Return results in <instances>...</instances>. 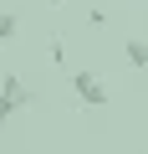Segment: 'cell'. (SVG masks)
<instances>
[{
    "label": "cell",
    "instance_id": "cell-7",
    "mask_svg": "<svg viewBox=\"0 0 148 154\" xmlns=\"http://www.w3.org/2000/svg\"><path fill=\"white\" fill-rule=\"evenodd\" d=\"M143 154H148V149H143Z\"/></svg>",
    "mask_w": 148,
    "mask_h": 154
},
{
    "label": "cell",
    "instance_id": "cell-5",
    "mask_svg": "<svg viewBox=\"0 0 148 154\" xmlns=\"http://www.w3.org/2000/svg\"><path fill=\"white\" fill-rule=\"evenodd\" d=\"M46 5H61V0H46Z\"/></svg>",
    "mask_w": 148,
    "mask_h": 154
},
{
    "label": "cell",
    "instance_id": "cell-4",
    "mask_svg": "<svg viewBox=\"0 0 148 154\" xmlns=\"http://www.w3.org/2000/svg\"><path fill=\"white\" fill-rule=\"evenodd\" d=\"M16 26H21V21H16V16H10V11H0V46H5V41H10V36H16Z\"/></svg>",
    "mask_w": 148,
    "mask_h": 154
},
{
    "label": "cell",
    "instance_id": "cell-6",
    "mask_svg": "<svg viewBox=\"0 0 148 154\" xmlns=\"http://www.w3.org/2000/svg\"><path fill=\"white\" fill-rule=\"evenodd\" d=\"M46 154H51V149H46Z\"/></svg>",
    "mask_w": 148,
    "mask_h": 154
},
{
    "label": "cell",
    "instance_id": "cell-2",
    "mask_svg": "<svg viewBox=\"0 0 148 154\" xmlns=\"http://www.w3.org/2000/svg\"><path fill=\"white\" fill-rule=\"evenodd\" d=\"M123 57H128V67H148V41H138V36H133V41L123 46Z\"/></svg>",
    "mask_w": 148,
    "mask_h": 154
},
{
    "label": "cell",
    "instance_id": "cell-3",
    "mask_svg": "<svg viewBox=\"0 0 148 154\" xmlns=\"http://www.w3.org/2000/svg\"><path fill=\"white\" fill-rule=\"evenodd\" d=\"M16 113H21V103H16V93H10V88H0V128H5V123H10Z\"/></svg>",
    "mask_w": 148,
    "mask_h": 154
},
{
    "label": "cell",
    "instance_id": "cell-1",
    "mask_svg": "<svg viewBox=\"0 0 148 154\" xmlns=\"http://www.w3.org/2000/svg\"><path fill=\"white\" fill-rule=\"evenodd\" d=\"M71 93H77L82 108H107V82H102L97 72H87V67L71 72Z\"/></svg>",
    "mask_w": 148,
    "mask_h": 154
}]
</instances>
